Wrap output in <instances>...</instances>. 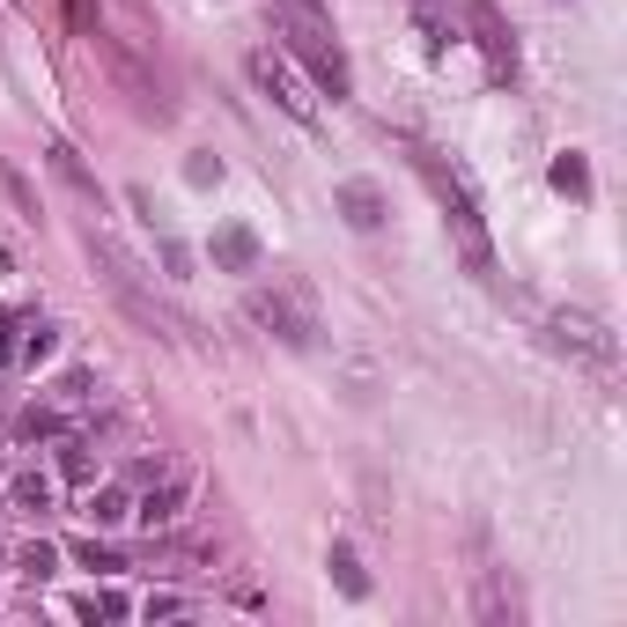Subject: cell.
I'll use <instances>...</instances> for the list:
<instances>
[{"label":"cell","mask_w":627,"mask_h":627,"mask_svg":"<svg viewBox=\"0 0 627 627\" xmlns=\"http://www.w3.org/2000/svg\"><path fill=\"white\" fill-rule=\"evenodd\" d=\"M281 37H289V52L311 67V82L325 89V97H347V60H339V45L325 37V15H295V8H281Z\"/></svg>","instance_id":"1"},{"label":"cell","mask_w":627,"mask_h":627,"mask_svg":"<svg viewBox=\"0 0 627 627\" xmlns=\"http://www.w3.org/2000/svg\"><path fill=\"white\" fill-rule=\"evenodd\" d=\"M554 347H569V355H583V363L613 369L620 363V339H613V325L591 311H554Z\"/></svg>","instance_id":"2"},{"label":"cell","mask_w":627,"mask_h":627,"mask_svg":"<svg viewBox=\"0 0 627 627\" xmlns=\"http://www.w3.org/2000/svg\"><path fill=\"white\" fill-rule=\"evenodd\" d=\"M251 317L273 325L289 347H311V339H317V317H311V303H303V289H259V295H251Z\"/></svg>","instance_id":"3"},{"label":"cell","mask_w":627,"mask_h":627,"mask_svg":"<svg viewBox=\"0 0 627 627\" xmlns=\"http://www.w3.org/2000/svg\"><path fill=\"white\" fill-rule=\"evenodd\" d=\"M251 82H259V89H266L273 104H281V111H289L295 126H311V119H317V97L303 89V82H295L289 60H273V52H251Z\"/></svg>","instance_id":"4"},{"label":"cell","mask_w":627,"mask_h":627,"mask_svg":"<svg viewBox=\"0 0 627 627\" xmlns=\"http://www.w3.org/2000/svg\"><path fill=\"white\" fill-rule=\"evenodd\" d=\"M185 495H193V480H185V473H163V480H155V487L141 495V502H133V517H141L148 531H155V525H177Z\"/></svg>","instance_id":"5"},{"label":"cell","mask_w":627,"mask_h":627,"mask_svg":"<svg viewBox=\"0 0 627 627\" xmlns=\"http://www.w3.org/2000/svg\"><path fill=\"white\" fill-rule=\"evenodd\" d=\"M333 207L355 221V229H377V221H385V193H377V185H363V177H347V185L333 193Z\"/></svg>","instance_id":"6"},{"label":"cell","mask_w":627,"mask_h":627,"mask_svg":"<svg viewBox=\"0 0 627 627\" xmlns=\"http://www.w3.org/2000/svg\"><path fill=\"white\" fill-rule=\"evenodd\" d=\"M465 15H473V30H480V45H487V60H495V67H517V45H509V30H502V15H495V8H487V0H465Z\"/></svg>","instance_id":"7"},{"label":"cell","mask_w":627,"mask_h":627,"mask_svg":"<svg viewBox=\"0 0 627 627\" xmlns=\"http://www.w3.org/2000/svg\"><path fill=\"white\" fill-rule=\"evenodd\" d=\"M215 266L221 273H251V266H259V237H251V229H221L215 237Z\"/></svg>","instance_id":"8"},{"label":"cell","mask_w":627,"mask_h":627,"mask_svg":"<svg viewBox=\"0 0 627 627\" xmlns=\"http://www.w3.org/2000/svg\"><path fill=\"white\" fill-rule=\"evenodd\" d=\"M8 502H15V509H52V473L15 465V473H8Z\"/></svg>","instance_id":"9"},{"label":"cell","mask_w":627,"mask_h":627,"mask_svg":"<svg viewBox=\"0 0 627 627\" xmlns=\"http://www.w3.org/2000/svg\"><path fill=\"white\" fill-rule=\"evenodd\" d=\"M325 569H333V583L347 591V598H369V576H363V561H355V547H333Z\"/></svg>","instance_id":"10"},{"label":"cell","mask_w":627,"mask_h":627,"mask_svg":"<svg viewBox=\"0 0 627 627\" xmlns=\"http://www.w3.org/2000/svg\"><path fill=\"white\" fill-rule=\"evenodd\" d=\"M554 193L591 199V163H583V155H554Z\"/></svg>","instance_id":"11"},{"label":"cell","mask_w":627,"mask_h":627,"mask_svg":"<svg viewBox=\"0 0 627 627\" xmlns=\"http://www.w3.org/2000/svg\"><path fill=\"white\" fill-rule=\"evenodd\" d=\"M52 170H60V177H67L74 193H89V199H97V177H89V170H82V155H74L67 141H52Z\"/></svg>","instance_id":"12"},{"label":"cell","mask_w":627,"mask_h":627,"mask_svg":"<svg viewBox=\"0 0 627 627\" xmlns=\"http://www.w3.org/2000/svg\"><path fill=\"white\" fill-rule=\"evenodd\" d=\"M89 517L97 525H119V517H133V502H126L119 487H89Z\"/></svg>","instance_id":"13"},{"label":"cell","mask_w":627,"mask_h":627,"mask_svg":"<svg viewBox=\"0 0 627 627\" xmlns=\"http://www.w3.org/2000/svg\"><path fill=\"white\" fill-rule=\"evenodd\" d=\"M74 613H82V620H126V598H119V591H89Z\"/></svg>","instance_id":"14"},{"label":"cell","mask_w":627,"mask_h":627,"mask_svg":"<svg viewBox=\"0 0 627 627\" xmlns=\"http://www.w3.org/2000/svg\"><path fill=\"white\" fill-rule=\"evenodd\" d=\"M74 561H82V569H97V576H111V569H119V554H111V547H97V539H82V547H74Z\"/></svg>","instance_id":"15"},{"label":"cell","mask_w":627,"mask_h":627,"mask_svg":"<svg viewBox=\"0 0 627 627\" xmlns=\"http://www.w3.org/2000/svg\"><path fill=\"white\" fill-rule=\"evenodd\" d=\"M15 569H23V576H52V547H45V539H37V547H23V554H15Z\"/></svg>","instance_id":"16"},{"label":"cell","mask_w":627,"mask_h":627,"mask_svg":"<svg viewBox=\"0 0 627 627\" xmlns=\"http://www.w3.org/2000/svg\"><path fill=\"white\" fill-rule=\"evenodd\" d=\"M15 429H23V435H60V413H52V407H30Z\"/></svg>","instance_id":"17"},{"label":"cell","mask_w":627,"mask_h":627,"mask_svg":"<svg viewBox=\"0 0 627 627\" xmlns=\"http://www.w3.org/2000/svg\"><path fill=\"white\" fill-rule=\"evenodd\" d=\"M60 473H67V480H89V451H82V443H60Z\"/></svg>","instance_id":"18"},{"label":"cell","mask_w":627,"mask_h":627,"mask_svg":"<svg viewBox=\"0 0 627 627\" xmlns=\"http://www.w3.org/2000/svg\"><path fill=\"white\" fill-rule=\"evenodd\" d=\"M185 177H193V185H215L221 163H215V155H193V163H185Z\"/></svg>","instance_id":"19"},{"label":"cell","mask_w":627,"mask_h":627,"mask_svg":"<svg viewBox=\"0 0 627 627\" xmlns=\"http://www.w3.org/2000/svg\"><path fill=\"white\" fill-rule=\"evenodd\" d=\"M141 613H148V620H177V613H185V598H148Z\"/></svg>","instance_id":"20"},{"label":"cell","mask_w":627,"mask_h":627,"mask_svg":"<svg viewBox=\"0 0 627 627\" xmlns=\"http://www.w3.org/2000/svg\"><path fill=\"white\" fill-rule=\"evenodd\" d=\"M0 363H8V333H0Z\"/></svg>","instance_id":"21"}]
</instances>
